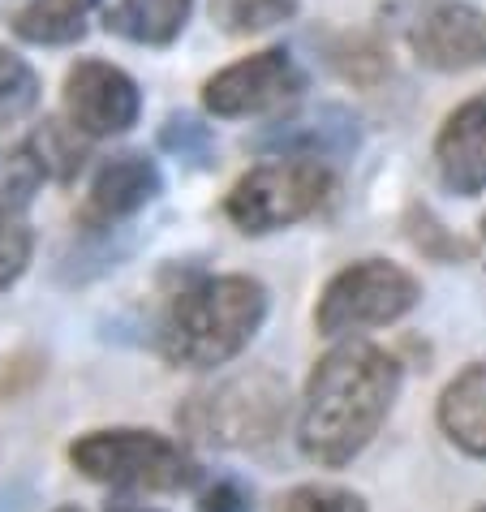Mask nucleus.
Returning <instances> with one entry per match:
<instances>
[{
	"instance_id": "obj_23",
	"label": "nucleus",
	"mask_w": 486,
	"mask_h": 512,
	"mask_svg": "<svg viewBox=\"0 0 486 512\" xmlns=\"http://www.w3.org/2000/svg\"><path fill=\"white\" fill-rule=\"evenodd\" d=\"M198 512H254V491L241 478H216L198 491Z\"/></svg>"
},
{
	"instance_id": "obj_7",
	"label": "nucleus",
	"mask_w": 486,
	"mask_h": 512,
	"mask_svg": "<svg viewBox=\"0 0 486 512\" xmlns=\"http://www.w3.org/2000/svg\"><path fill=\"white\" fill-rule=\"evenodd\" d=\"M306 87L302 69L284 48H263L254 56L224 65L220 74H211L203 82V104L211 117L220 121H237V117H259L271 112Z\"/></svg>"
},
{
	"instance_id": "obj_5",
	"label": "nucleus",
	"mask_w": 486,
	"mask_h": 512,
	"mask_svg": "<svg viewBox=\"0 0 486 512\" xmlns=\"http://www.w3.org/2000/svg\"><path fill=\"white\" fill-rule=\"evenodd\" d=\"M332 173L310 160V155H284V160H267L250 168L224 198V216L237 224L241 233L263 237L276 229L314 216L327 198H332Z\"/></svg>"
},
{
	"instance_id": "obj_28",
	"label": "nucleus",
	"mask_w": 486,
	"mask_h": 512,
	"mask_svg": "<svg viewBox=\"0 0 486 512\" xmlns=\"http://www.w3.org/2000/svg\"><path fill=\"white\" fill-rule=\"evenodd\" d=\"M474 512H486V504H478V508H474Z\"/></svg>"
},
{
	"instance_id": "obj_2",
	"label": "nucleus",
	"mask_w": 486,
	"mask_h": 512,
	"mask_svg": "<svg viewBox=\"0 0 486 512\" xmlns=\"http://www.w3.org/2000/svg\"><path fill=\"white\" fill-rule=\"evenodd\" d=\"M267 319V289L254 276H203L164 306L155 349L177 371H216L250 349Z\"/></svg>"
},
{
	"instance_id": "obj_12",
	"label": "nucleus",
	"mask_w": 486,
	"mask_h": 512,
	"mask_svg": "<svg viewBox=\"0 0 486 512\" xmlns=\"http://www.w3.org/2000/svg\"><path fill=\"white\" fill-rule=\"evenodd\" d=\"M435 422L452 448L486 461V362H474L439 392Z\"/></svg>"
},
{
	"instance_id": "obj_3",
	"label": "nucleus",
	"mask_w": 486,
	"mask_h": 512,
	"mask_svg": "<svg viewBox=\"0 0 486 512\" xmlns=\"http://www.w3.org/2000/svg\"><path fill=\"white\" fill-rule=\"evenodd\" d=\"M69 465L99 487L142 495H181L194 491L203 478V465L194 461L190 448L142 426H104V431L78 435L69 444Z\"/></svg>"
},
{
	"instance_id": "obj_17",
	"label": "nucleus",
	"mask_w": 486,
	"mask_h": 512,
	"mask_svg": "<svg viewBox=\"0 0 486 512\" xmlns=\"http://www.w3.org/2000/svg\"><path fill=\"white\" fill-rule=\"evenodd\" d=\"M302 0H211V18L228 35H259L289 22Z\"/></svg>"
},
{
	"instance_id": "obj_26",
	"label": "nucleus",
	"mask_w": 486,
	"mask_h": 512,
	"mask_svg": "<svg viewBox=\"0 0 486 512\" xmlns=\"http://www.w3.org/2000/svg\"><path fill=\"white\" fill-rule=\"evenodd\" d=\"M52 512H82V508H69V504H65V508H52Z\"/></svg>"
},
{
	"instance_id": "obj_16",
	"label": "nucleus",
	"mask_w": 486,
	"mask_h": 512,
	"mask_svg": "<svg viewBox=\"0 0 486 512\" xmlns=\"http://www.w3.org/2000/svg\"><path fill=\"white\" fill-rule=\"evenodd\" d=\"M48 181L39 155L31 151V142L18 147H0V216H18V211L39 194V186Z\"/></svg>"
},
{
	"instance_id": "obj_24",
	"label": "nucleus",
	"mask_w": 486,
	"mask_h": 512,
	"mask_svg": "<svg viewBox=\"0 0 486 512\" xmlns=\"http://www.w3.org/2000/svg\"><path fill=\"white\" fill-rule=\"evenodd\" d=\"M31 504H35V495L26 482H5V487H0V512H26Z\"/></svg>"
},
{
	"instance_id": "obj_20",
	"label": "nucleus",
	"mask_w": 486,
	"mask_h": 512,
	"mask_svg": "<svg viewBox=\"0 0 486 512\" xmlns=\"http://www.w3.org/2000/svg\"><path fill=\"white\" fill-rule=\"evenodd\" d=\"M276 512H366V500L332 482H302L276 500Z\"/></svg>"
},
{
	"instance_id": "obj_25",
	"label": "nucleus",
	"mask_w": 486,
	"mask_h": 512,
	"mask_svg": "<svg viewBox=\"0 0 486 512\" xmlns=\"http://www.w3.org/2000/svg\"><path fill=\"white\" fill-rule=\"evenodd\" d=\"M104 512H164V508H142V504H130V500H117V504H108Z\"/></svg>"
},
{
	"instance_id": "obj_8",
	"label": "nucleus",
	"mask_w": 486,
	"mask_h": 512,
	"mask_svg": "<svg viewBox=\"0 0 486 512\" xmlns=\"http://www.w3.org/2000/svg\"><path fill=\"white\" fill-rule=\"evenodd\" d=\"M65 117L87 138L125 134L142 117V91L125 69L87 56L65 74Z\"/></svg>"
},
{
	"instance_id": "obj_6",
	"label": "nucleus",
	"mask_w": 486,
	"mask_h": 512,
	"mask_svg": "<svg viewBox=\"0 0 486 512\" xmlns=\"http://www.w3.org/2000/svg\"><path fill=\"white\" fill-rule=\"evenodd\" d=\"M418 302L422 284L413 272L388 259H357L323 284L319 306H314V327H319V336L340 340L405 319Z\"/></svg>"
},
{
	"instance_id": "obj_10",
	"label": "nucleus",
	"mask_w": 486,
	"mask_h": 512,
	"mask_svg": "<svg viewBox=\"0 0 486 512\" xmlns=\"http://www.w3.org/2000/svg\"><path fill=\"white\" fill-rule=\"evenodd\" d=\"M413 56L439 74H465L486 65V13L461 0L435 5L409 35Z\"/></svg>"
},
{
	"instance_id": "obj_27",
	"label": "nucleus",
	"mask_w": 486,
	"mask_h": 512,
	"mask_svg": "<svg viewBox=\"0 0 486 512\" xmlns=\"http://www.w3.org/2000/svg\"><path fill=\"white\" fill-rule=\"evenodd\" d=\"M78 5H95V0H78Z\"/></svg>"
},
{
	"instance_id": "obj_13",
	"label": "nucleus",
	"mask_w": 486,
	"mask_h": 512,
	"mask_svg": "<svg viewBox=\"0 0 486 512\" xmlns=\"http://www.w3.org/2000/svg\"><path fill=\"white\" fill-rule=\"evenodd\" d=\"M190 9L194 0H117L108 13V31L142 48H168L181 39Z\"/></svg>"
},
{
	"instance_id": "obj_1",
	"label": "nucleus",
	"mask_w": 486,
	"mask_h": 512,
	"mask_svg": "<svg viewBox=\"0 0 486 512\" xmlns=\"http://www.w3.org/2000/svg\"><path fill=\"white\" fill-rule=\"evenodd\" d=\"M400 396V362L388 349L345 340L327 349L306 379L297 409V448L310 465L340 469L357 461L388 422Z\"/></svg>"
},
{
	"instance_id": "obj_11",
	"label": "nucleus",
	"mask_w": 486,
	"mask_h": 512,
	"mask_svg": "<svg viewBox=\"0 0 486 512\" xmlns=\"http://www.w3.org/2000/svg\"><path fill=\"white\" fill-rule=\"evenodd\" d=\"M435 168L443 186L461 198L486 190V91L448 112L435 138Z\"/></svg>"
},
{
	"instance_id": "obj_14",
	"label": "nucleus",
	"mask_w": 486,
	"mask_h": 512,
	"mask_svg": "<svg viewBox=\"0 0 486 512\" xmlns=\"http://www.w3.org/2000/svg\"><path fill=\"white\" fill-rule=\"evenodd\" d=\"M263 142L319 160V155H340V151L357 147V125L345 117V112L323 108V112H314V117H297L289 125H280V130L271 138H263Z\"/></svg>"
},
{
	"instance_id": "obj_9",
	"label": "nucleus",
	"mask_w": 486,
	"mask_h": 512,
	"mask_svg": "<svg viewBox=\"0 0 486 512\" xmlns=\"http://www.w3.org/2000/svg\"><path fill=\"white\" fill-rule=\"evenodd\" d=\"M164 190V177L155 160L138 151L112 155V160L99 164V173L91 177V190L78 207V224L82 229H117V224L134 220L142 207H151Z\"/></svg>"
},
{
	"instance_id": "obj_22",
	"label": "nucleus",
	"mask_w": 486,
	"mask_h": 512,
	"mask_svg": "<svg viewBox=\"0 0 486 512\" xmlns=\"http://www.w3.org/2000/svg\"><path fill=\"white\" fill-rule=\"evenodd\" d=\"M160 142H164V151H173V155H181V160H190V164H207L211 147H216L211 130L207 125H198L194 117H168L164 130H160Z\"/></svg>"
},
{
	"instance_id": "obj_21",
	"label": "nucleus",
	"mask_w": 486,
	"mask_h": 512,
	"mask_svg": "<svg viewBox=\"0 0 486 512\" xmlns=\"http://www.w3.org/2000/svg\"><path fill=\"white\" fill-rule=\"evenodd\" d=\"M31 254H35V233L22 220L0 216V293L26 272Z\"/></svg>"
},
{
	"instance_id": "obj_4",
	"label": "nucleus",
	"mask_w": 486,
	"mask_h": 512,
	"mask_svg": "<svg viewBox=\"0 0 486 512\" xmlns=\"http://www.w3.org/2000/svg\"><path fill=\"white\" fill-rule=\"evenodd\" d=\"M289 418V383L276 371H241L177 409L181 431L211 448H263Z\"/></svg>"
},
{
	"instance_id": "obj_15",
	"label": "nucleus",
	"mask_w": 486,
	"mask_h": 512,
	"mask_svg": "<svg viewBox=\"0 0 486 512\" xmlns=\"http://www.w3.org/2000/svg\"><path fill=\"white\" fill-rule=\"evenodd\" d=\"M13 35L26 44H44V48H61V44H78L87 35L82 9L65 5V0H26L9 13Z\"/></svg>"
},
{
	"instance_id": "obj_19",
	"label": "nucleus",
	"mask_w": 486,
	"mask_h": 512,
	"mask_svg": "<svg viewBox=\"0 0 486 512\" xmlns=\"http://www.w3.org/2000/svg\"><path fill=\"white\" fill-rule=\"evenodd\" d=\"M39 104V78L18 52L0 48V125L22 121Z\"/></svg>"
},
{
	"instance_id": "obj_18",
	"label": "nucleus",
	"mask_w": 486,
	"mask_h": 512,
	"mask_svg": "<svg viewBox=\"0 0 486 512\" xmlns=\"http://www.w3.org/2000/svg\"><path fill=\"white\" fill-rule=\"evenodd\" d=\"M87 138L74 125H61V121H44V130H35L31 138V151L39 155V164H44V173L56 177V181H69L82 168V142Z\"/></svg>"
},
{
	"instance_id": "obj_29",
	"label": "nucleus",
	"mask_w": 486,
	"mask_h": 512,
	"mask_svg": "<svg viewBox=\"0 0 486 512\" xmlns=\"http://www.w3.org/2000/svg\"><path fill=\"white\" fill-rule=\"evenodd\" d=\"M482 233H486V220H482Z\"/></svg>"
}]
</instances>
